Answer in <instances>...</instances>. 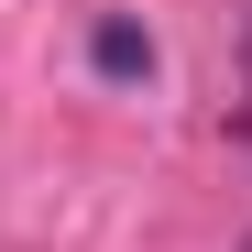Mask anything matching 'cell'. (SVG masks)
<instances>
[{
  "label": "cell",
  "mask_w": 252,
  "mask_h": 252,
  "mask_svg": "<svg viewBox=\"0 0 252 252\" xmlns=\"http://www.w3.org/2000/svg\"><path fill=\"white\" fill-rule=\"evenodd\" d=\"M88 66H99V77H121V88H132V77H154V33L110 11V22L88 33Z\"/></svg>",
  "instance_id": "6da1fadb"
}]
</instances>
